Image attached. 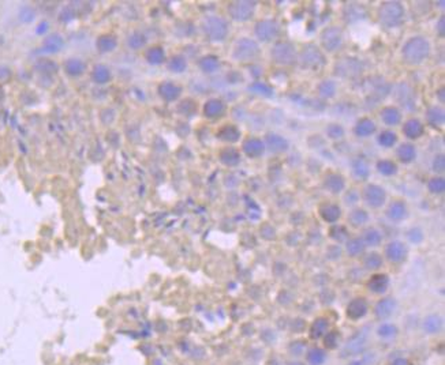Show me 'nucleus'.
I'll use <instances>...</instances> for the list:
<instances>
[{
    "label": "nucleus",
    "instance_id": "obj_1",
    "mask_svg": "<svg viewBox=\"0 0 445 365\" xmlns=\"http://www.w3.org/2000/svg\"><path fill=\"white\" fill-rule=\"evenodd\" d=\"M430 43L422 36H414L408 38L403 48H401V56L407 64L418 65L422 64L430 54Z\"/></svg>",
    "mask_w": 445,
    "mask_h": 365
},
{
    "label": "nucleus",
    "instance_id": "obj_2",
    "mask_svg": "<svg viewBox=\"0 0 445 365\" xmlns=\"http://www.w3.org/2000/svg\"><path fill=\"white\" fill-rule=\"evenodd\" d=\"M377 16H379V21L382 26L386 29H395V27L400 26L404 21L406 10L400 1L388 0V1L381 3L379 11H377Z\"/></svg>",
    "mask_w": 445,
    "mask_h": 365
},
{
    "label": "nucleus",
    "instance_id": "obj_3",
    "mask_svg": "<svg viewBox=\"0 0 445 365\" xmlns=\"http://www.w3.org/2000/svg\"><path fill=\"white\" fill-rule=\"evenodd\" d=\"M201 26H202V32L205 33V36L214 43H221L228 36V23L221 16H206L202 21Z\"/></svg>",
    "mask_w": 445,
    "mask_h": 365
},
{
    "label": "nucleus",
    "instance_id": "obj_4",
    "mask_svg": "<svg viewBox=\"0 0 445 365\" xmlns=\"http://www.w3.org/2000/svg\"><path fill=\"white\" fill-rule=\"evenodd\" d=\"M270 57L279 65H294L298 61L295 45L290 41H277L270 49Z\"/></svg>",
    "mask_w": 445,
    "mask_h": 365
},
{
    "label": "nucleus",
    "instance_id": "obj_5",
    "mask_svg": "<svg viewBox=\"0 0 445 365\" xmlns=\"http://www.w3.org/2000/svg\"><path fill=\"white\" fill-rule=\"evenodd\" d=\"M297 63H299L302 68L318 70L325 64V56L317 45L308 44V45L303 47L302 51L298 54Z\"/></svg>",
    "mask_w": 445,
    "mask_h": 365
},
{
    "label": "nucleus",
    "instance_id": "obj_6",
    "mask_svg": "<svg viewBox=\"0 0 445 365\" xmlns=\"http://www.w3.org/2000/svg\"><path fill=\"white\" fill-rule=\"evenodd\" d=\"M259 54V45L258 43L253 40V38L242 37L238 40L237 43L234 44V49H232V57L241 61V63H246V61H252Z\"/></svg>",
    "mask_w": 445,
    "mask_h": 365
},
{
    "label": "nucleus",
    "instance_id": "obj_7",
    "mask_svg": "<svg viewBox=\"0 0 445 365\" xmlns=\"http://www.w3.org/2000/svg\"><path fill=\"white\" fill-rule=\"evenodd\" d=\"M343 41H344V36H343V30L339 26H328L319 33L321 47L328 53H333L336 51H339L343 45Z\"/></svg>",
    "mask_w": 445,
    "mask_h": 365
},
{
    "label": "nucleus",
    "instance_id": "obj_8",
    "mask_svg": "<svg viewBox=\"0 0 445 365\" xmlns=\"http://www.w3.org/2000/svg\"><path fill=\"white\" fill-rule=\"evenodd\" d=\"M257 3L250 0H238L228 4V14L234 21L248 22L254 16Z\"/></svg>",
    "mask_w": 445,
    "mask_h": 365
},
{
    "label": "nucleus",
    "instance_id": "obj_9",
    "mask_svg": "<svg viewBox=\"0 0 445 365\" xmlns=\"http://www.w3.org/2000/svg\"><path fill=\"white\" fill-rule=\"evenodd\" d=\"M254 34L261 43H270L280 34V23L276 19H261L254 26Z\"/></svg>",
    "mask_w": 445,
    "mask_h": 365
},
{
    "label": "nucleus",
    "instance_id": "obj_10",
    "mask_svg": "<svg viewBox=\"0 0 445 365\" xmlns=\"http://www.w3.org/2000/svg\"><path fill=\"white\" fill-rule=\"evenodd\" d=\"M362 201L372 209H380L386 202V191L377 184H366L361 192Z\"/></svg>",
    "mask_w": 445,
    "mask_h": 365
},
{
    "label": "nucleus",
    "instance_id": "obj_11",
    "mask_svg": "<svg viewBox=\"0 0 445 365\" xmlns=\"http://www.w3.org/2000/svg\"><path fill=\"white\" fill-rule=\"evenodd\" d=\"M363 71L362 61L357 57H344L335 64V74L341 78H357Z\"/></svg>",
    "mask_w": 445,
    "mask_h": 365
},
{
    "label": "nucleus",
    "instance_id": "obj_12",
    "mask_svg": "<svg viewBox=\"0 0 445 365\" xmlns=\"http://www.w3.org/2000/svg\"><path fill=\"white\" fill-rule=\"evenodd\" d=\"M384 256L386 258V261H390V263L399 264V263H403L407 259L408 248L403 241L393 240V241H389L388 244L385 245Z\"/></svg>",
    "mask_w": 445,
    "mask_h": 365
},
{
    "label": "nucleus",
    "instance_id": "obj_13",
    "mask_svg": "<svg viewBox=\"0 0 445 365\" xmlns=\"http://www.w3.org/2000/svg\"><path fill=\"white\" fill-rule=\"evenodd\" d=\"M369 311L368 301L363 297H355L347 305V316L351 320H359L363 316H366Z\"/></svg>",
    "mask_w": 445,
    "mask_h": 365
},
{
    "label": "nucleus",
    "instance_id": "obj_14",
    "mask_svg": "<svg viewBox=\"0 0 445 365\" xmlns=\"http://www.w3.org/2000/svg\"><path fill=\"white\" fill-rule=\"evenodd\" d=\"M324 188L332 195H339L346 190V179L340 173H328L322 181Z\"/></svg>",
    "mask_w": 445,
    "mask_h": 365
},
{
    "label": "nucleus",
    "instance_id": "obj_15",
    "mask_svg": "<svg viewBox=\"0 0 445 365\" xmlns=\"http://www.w3.org/2000/svg\"><path fill=\"white\" fill-rule=\"evenodd\" d=\"M265 147L269 149L270 153H275V154H280V153H284L288 150L290 147V143L287 141L284 136L279 135L276 132H269L265 136Z\"/></svg>",
    "mask_w": 445,
    "mask_h": 365
},
{
    "label": "nucleus",
    "instance_id": "obj_16",
    "mask_svg": "<svg viewBox=\"0 0 445 365\" xmlns=\"http://www.w3.org/2000/svg\"><path fill=\"white\" fill-rule=\"evenodd\" d=\"M266 150L265 143L262 139L258 138H248L243 142L242 152L248 156L249 158H259Z\"/></svg>",
    "mask_w": 445,
    "mask_h": 365
},
{
    "label": "nucleus",
    "instance_id": "obj_17",
    "mask_svg": "<svg viewBox=\"0 0 445 365\" xmlns=\"http://www.w3.org/2000/svg\"><path fill=\"white\" fill-rule=\"evenodd\" d=\"M157 92H159V96L167 103H172V101H176L178 98L181 97L182 94V87L179 85H176L174 82L165 81L163 83H160L159 87H157Z\"/></svg>",
    "mask_w": 445,
    "mask_h": 365
},
{
    "label": "nucleus",
    "instance_id": "obj_18",
    "mask_svg": "<svg viewBox=\"0 0 445 365\" xmlns=\"http://www.w3.org/2000/svg\"><path fill=\"white\" fill-rule=\"evenodd\" d=\"M389 288V277L382 272H377L372 275L368 281V289L373 294H384Z\"/></svg>",
    "mask_w": 445,
    "mask_h": 365
},
{
    "label": "nucleus",
    "instance_id": "obj_19",
    "mask_svg": "<svg viewBox=\"0 0 445 365\" xmlns=\"http://www.w3.org/2000/svg\"><path fill=\"white\" fill-rule=\"evenodd\" d=\"M202 112L203 116L208 117V119H217L226 112V104L219 98H210L203 104Z\"/></svg>",
    "mask_w": 445,
    "mask_h": 365
},
{
    "label": "nucleus",
    "instance_id": "obj_20",
    "mask_svg": "<svg viewBox=\"0 0 445 365\" xmlns=\"http://www.w3.org/2000/svg\"><path fill=\"white\" fill-rule=\"evenodd\" d=\"M401 132L404 134L407 139H411V141H415V139H419L421 136L423 135L425 132V125L421 120L418 119H408L403 124V128H401Z\"/></svg>",
    "mask_w": 445,
    "mask_h": 365
},
{
    "label": "nucleus",
    "instance_id": "obj_21",
    "mask_svg": "<svg viewBox=\"0 0 445 365\" xmlns=\"http://www.w3.org/2000/svg\"><path fill=\"white\" fill-rule=\"evenodd\" d=\"M319 217L328 223H336L341 217V207L336 203H322L318 209Z\"/></svg>",
    "mask_w": 445,
    "mask_h": 365
},
{
    "label": "nucleus",
    "instance_id": "obj_22",
    "mask_svg": "<svg viewBox=\"0 0 445 365\" xmlns=\"http://www.w3.org/2000/svg\"><path fill=\"white\" fill-rule=\"evenodd\" d=\"M396 310V300L392 297H385L381 299L374 307V315L377 319L384 320L386 317H389Z\"/></svg>",
    "mask_w": 445,
    "mask_h": 365
},
{
    "label": "nucleus",
    "instance_id": "obj_23",
    "mask_svg": "<svg viewBox=\"0 0 445 365\" xmlns=\"http://www.w3.org/2000/svg\"><path fill=\"white\" fill-rule=\"evenodd\" d=\"M408 215V209L403 201H393L386 209V217L393 222H400Z\"/></svg>",
    "mask_w": 445,
    "mask_h": 365
},
{
    "label": "nucleus",
    "instance_id": "obj_24",
    "mask_svg": "<svg viewBox=\"0 0 445 365\" xmlns=\"http://www.w3.org/2000/svg\"><path fill=\"white\" fill-rule=\"evenodd\" d=\"M376 131H377V125L374 123V120L369 119V117L359 119L354 125V134L358 138H369L373 135Z\"/></svg>",
    "mask_w": 445,
    "mask_h": 365
},
{
    "label": "nucleus",
    "instance_id": "obj_25",
    "mask_svg": "<svg viewBox=\"0 0 445 365\" xmlns=\"http://www.w3.org/2000/svg\"><path fill=\"white\" fill-rule=\"evenodd\" d=\"M380 117L385 125L395 127V125L400 124L401 112L396 106H385L380 110Z\"/></svg>",
    "mask_w": 445,
    "mask_h": 365
},
{
    "label": "nucleus",
    "instance_id": "obj_26",
    "mask_svg": "<svg viewBox=\"0 0 445 365\" xmlns=\"http://www.w3.org/2000/svg\"><path fill=\"white\" fill-rule=\"evenodd\" d=\"M396 157L401 163H411L417 158V147L412 143H401L396 150Z\"/></svg>",
    "mask_w": 445,
    "mask_h": 365
},
{
    "label": "nucleus",
    "instance_id": "obj_27",
    "mask_svg": "<svg viewBox=\"0 0 445 365\" xmlns=\"http://www.w3.org/2000/svg\"><path fill=\"white\" fill-rule=\"evenodd\" d=\"M426 121L434 128H441L445 121V110L443 106H432L426 110Z\"/></svg>",
    "mask_w": 445,
    "mask_h": 365
},
{
    "label": "nucleus",
    "instance_id": "obj_28",
    "mask_svg": "<svg viewBox=\"0 0 445 365\" xmlns=\"http://www.w3.org/2000/svg\"><path fill=\"white\" fill-rule=\"evenodd\" d=\"M217 138L220 141L227 142V143H235L241 139V130L237 125L226 124L217 131Z\"/></svg>",
    "mask_w": 445,
    "mask_h": 365
},
{
    "label": "nucleus",
    "instance_id": "obj_29",
    "mask_svg": "<svg viewBox=\"0 0 445 365\" xmlns=\"http://www.w3.org/2000/svg\"><path fill=\"white\" fill-rule=\"evenodd\" d=\"M351 169L352 176L357 180H359V181L366 180L369 177V174H370V166L366 162V159H363V158L358 157L355 159H352Z\"/></svg>",
    "mask_w": 445,
    "mask_h": 365
},
{
    "label": "nucleus",
    "instance_id": "obj_30",
    "mask_svg": "<svg viewBox=\"0 0 445 365\" xmlns=\"http://www.w3.org/2000/svg\"><path fill=\"white\" fill-rule=\"evenodd\" d=\"M220 162L226 166H237L241 162V153L235 147H226L219 154Z\"/></svg>",
    "mask_w": 445,
    "mask_h": 365
},
{
    "label": "nucleus",
    "instance_id": "obj_31",
    "mask_svg": "<svg viewBox=\"0 0 445 365\" xmlns=\"http://www.w3.org/2000/svg\"><path fill=\"white\" fill-rule=\"evenodd\" d=\"M362 241L365 247H379L382 243V233L377 228H366L362 233Z\"/></svg>",
    "mask_w": 445,
    "mask_h": 365
},
{
    "label": "nucleus",
    "instance_id": "obj_32",
    "mask_svg": "<svg viewBox=\"0 0 445 365\" xmlns=\"http://www.w3.org/2000/svg\"><path fill=\"white\" fill-rule=\"evenodd\" d=\"M116 45H118V40L112 34H101L96 41V48L100 53H110L112 51H115Z\"/></svg>",
    "mask_w": 445,
    "mask_h": 365
},
{
    "label": "nucleus",
    "instance_id": "obj_33",
    "mask_svg": "<svg viewBox=\"0 0 445 365\" xmlns=\"http://www.w3.org/2000/svg\"><path fill=\"white\" fill-rule=\"evenodd\" d=\"M369 222V214L366 210H363V209H354L352 211H350L348 214V223H350V226L355 229H359V228H363L366 223Z\"/></svg>",
    "mask_w": 445,
    "mask_h": 365
},
{
    "label": "nucleus",
    "instance_id": "obj_34",
    "mask_svg": "<svg viewBox=\"0 0 445 365\" xmlns=\"http://www.w3.org/2000/svg\"><path fill=\"white\" fill-rule=\"evenodd\" d=\"M329 330V321L325 317H318L312 323L310 326V338L312 339H319L326 335V332Z\"/></svg>",
    "mask_w": 445,
    "mask_h": 365
},
{
    "label": "nucleus",
    "instance_id": "obj_35",
    "mask_svg": "<svg viewBox=\"0 0 445 365\" xmlns=\"http://www.w3.org/2000/svg\"><path fill=\"white\" fill-rule=\"evenodd\" d=\"M366 247L363 244L361 237H354V239H348L346 241V252L350 258H359L365 254Z\"/></svg>",
    "mask_w": 445,
    "mask_h": 365
},
{
    "label": "nucleus",
    "instance_id": "obj_36",
    "mask_svg": "<svg viewBox=\"0 0 445 365\" xmlns=\"http://www.w3.org/2000/svg\"><path fill=\"white\" fill-rule=\"evenodd\" d=\"M198 65L199 68L205 72V74H213L216 71H219L220 68V60L217 56L214 54H206L199 59L198 61Z\"/></svg>",
    "mask_w": 445,
    "mask_h": 365
},
{
    "label": "nucleus",
    "instance_id": "obj_37",
    "mask_svg": "<svg viewBox=\"0 0 445 365\" xmlns=\"http://www.w3.org/2000/svg\"><path fill=\"white\" fill-rule=\"evenodd\" d=\"M86 70V64H85V61H82L81 59H68L64 63V71H66L67 75L72 76V78H75V76H79L82 75L83 72Z\"/></svg>",
    "mask_w": 445,
    "mask_h": 365
},
{
    "label": "nucleus",
    "instance_id": "obj_38",
    "mask_svg": "<svg viewBox=\"0 0 445 365\" xmlns=\"http://www.w3.org/2000/svg\"><path fill=\"white\" fill-rule=\"evenodd\" d=\"M384 259L382 256L377 254V252H370L368 255L363 256V267L369 270V271H377L382 267Z\"/></svg>",
    "mask_w": 445,
    "mask_h": 365
},
{
    "label": "nucleus",
    "instance_id": "obj_39",
    "mask_svg": "<svg viewBox=\"0 0 445 365\" xmlns=\"http://www.w3.org/2000/svg\"><path fill=\"white\" fill-rule=\"evenodd\" d=\"M145 59L149 64L159 65L163 64L165 61V52L161 47H152L146 51L145 53Z\"/></svg>",
    "mask_w": 445,
    "mask_h": 365
},
{
    "label": "nucleus",
    "instance_id": "obj_40",
    "mask_svg": "<svg viewBox=\"0 0 445 365\" xmlns=\"http://www.w3.org/2000/svg\"><path fill=\"white\" fill-rule=\"evenodd\" d=\"M336 90H337V86L333 81L330 79H325V81L319 82V85L317 86V93L321 98L324 100H330L336 96Z\"/></svg>",
    "mask_w": 445,
    "mask_h": 365
},
{
    "label": "nucleus",
    "instance_id": "obj_41",
    "mask_svg": "<svg viewBox=\"0 0 445 365\" xmlns=\"http://www.w3.org/2000/svg\"><path fill=\"white\" fill-rule=\"evenodd\" d=\"M92 78L96 83L99 85H104V83H108L111 81V70L104 64H97L94 65L93 71H92Z\"/></svg>",
    "mask_w": 445,
    "mask_h": 365
},
{
    "label": "nucleus",
    "instance_id": "obj_42",
    "mask_svg": "<svg viewBox=\"0 0 445 365\" xmlns=\"http://www.w3.org/2000/svg\"><path fill=\"white\" fill-rule=\"evenodd\" d=\"M376 169L379 170L380 174L382 176H393L397 173V163L393 162L392 159H380L379 162L376 163Z\"/></svg>",
    "mask_w": 445,
    "mask_h": 365
},
{
    "label": "nucleus",
    "instance_id": "obj_43",
    "mask_svg": "<svg viewBox=\"0 0 445 365\" xmlns=\"http://www.w3.org/2000/svg\"><path fill=\"white\" fill-rule=\"evenodd\" d=\"M249 90L253 92L254 94H257V96H261V97L265 98L273 97V94H275L273 89L268 83H265V82H254V83H252L249 86Z\"/></svg>",
    "mask_w": 445,
    "mask_h": 365
},
{
    "label": "nucleus",
    "instance_id": "obj_44",
    "mask_svg": "<svg viewBox=\"0 0 445 365\" xmlns=\"http://www.w3.org/2000/svg\"><path fill=\"white\" fill-rule=\"evenodd\" d=\"M358 4L355 3H350V4L346 5V8H344V16H346V19L348 22H354V21H358V19H362L365 18L366 15V11L363 7H361L359 10H357Z\"/></svg>",
    "mask_w": 445,
    "mask_h": 365
},
{
    "label": "nucleus",
    "instance_id": "obj_45",
    "mask_svg": "<svg viewBox=\"0 0 445 365\" xmlns=\"http://www.w3.org/2000/svg\"><path fill=\"white\" fill-rule=\"evenodd\" d=\"M168 70L175 72V74H181L187 70V60L182 56V54H175L168 60Z\"/></svg>",
    "mask_w": 445,
    "mask_h": 365
},
{
    "label": "nucleus",
    "instance_id": "obj_46",
    "mask_svg": "<svg viewBox=\"0 0 445 365\" xmlns=\"http://www.w3.org/2000/svg\"><path fill=\"white\" fill-rule=\"evenodd\" d=\"M377 142H379L380 146L389 149V147H393L397 143V135L393 131L385 130L382 132H380V135L377 136Z\"/></svg>",
    "mask_w": 445,
    "mask_h": 365
},
{
    "label": "nucleus",
    "instance_id": "obj_47",
    "mask_svg": "<svg viewBox=\"0 0 445 365\" xmlns=\"http://www.w3.org/2000/svg\"><path fill=\"white\" fill-rule=\"evenodd\" d=\"M146 41L148 40L145 37V34H142L141 32H134L127 38V45L132 51H138V49H142L146 45Z\"/></svg>",
    "mask_w": 445,
    "mask_h": 365
},
{
    "label": "nucleus",
    "instance_id": "obj_48",
    "mask_svg": "<svg viewBox=\"0 0 445 365\" xmlns=\"http://www.w3.org/2000/svg\"><path fill=\"white\" fill-rule=\"evenodd\" d=\"M329 236L330 239L335 240L336 243H346L347 240L350 239V237H348V230H347L346 226H343V225H336V223H333V226L330 228Z\"/></svg>",
    "mask_w": 445,
    "mask_h": 365
},
{
    "label": "nucleus",
    "instance_id": "obj_49",
    "mask_svg": "<svg viewBox=\"0 0 445 365\" xmlns=\"http://www.w3.org/2000/svg\"><path fill=\"white\" fill-rule=\"evenodd\" d=\"M428 190L434 195H441L445 191V179L441 176H434L428 181Z\"/></svg>",
    "mask_w": 445,
    "mask_h": 365
},
{
    "label": "nucleus",
    "instance_id": "obj_50",
    "mask_svg": "<svg viewBox=\"0 0 445 365\" xmlns=\"http://www.w3.org/2000/svg\"><path fill=\"white\" fill-rule=\"evenodd\" d=\"M306 360L310 365H321L325 361V352L317 348L312 349L306 354Z\"/></svg>",
    "mask_w": 445,
    "mask_h": 365
},
{
    "label": "nucleus",
    "instance_id": "obj_51",
    "mask_svg": "<svg viewBox=\"0 0 445 365\" xmlns=\"http://www.w3.org/2000/svg\"><path fill=\"white\" fill-rule=\"evenodd\" d=\"M443 326V321H441V317L437 315H432L425 319V330L429 332V334H436L437 331H440V328Z\"/></svg>",
    "mask_w": 445,
    "mask_h": 365
},
{
    "label": "nucleus",
    "instance_id": "obj_52",
    "mask_svg": "<svg viewBox=\"0 0 445 365\" xmlns=\"http://www.w3.org/2000/svg\"><path fill=\"white\" fill-rule=\"evenodd\" d=\"M325 132H326V136L329 139H332V141H340V139H343L344 134H346L344 128L340 124H337V123H332V124L328 125Z\"/></svg>",
    "mask_w": 445,
    "mask_h": 365
},
{
    "label": "nucleus",
    "instance_id": "obj_53",
    "mask_svg": "<svg viewBox=\"0 0 445 365\" xmlns=\"http://www.w3.org/2000/svg\"><path fill=\"white\" fill-rule=\"evenodd\" d=\"M44 47L50 52H56V51H59L63 47V40L58 34H54V36H51V37L45 40Z\"/></svg>",
    "mask_w": 445,
    "mask_h": 365
},
{
    "label": "nucleus",
    "instance_id": "obj_54",
    "mask_svg": "<svg viewBox=\"0 0 445 365\" xmlns=\"http://www.w3.org/2000/svg\"><path fill=\"white\" fill-rule=\"evenodd\" d=\"M377 332H379L380 337L392 338V337H395V335H396V332H397V328H396V327L393 326V324H390V323H384V324H381V326L379 327V330H377Z\"/></svg>",
    "mask_w": 445,
    "mask_h": 365
},
{
    "label": "nucleus",
    "instance_id": "obj_55",
    "mask_svg": "<svg viewBox=\"0 0 445 365\" xmlns=\"http://www.w3.org/2000/svg\"><path fill=\"white\" fill-rule=\"evenodd\" d=\"M432 168L436 173H443L445 170V156L444 154H437L432 162Z\"/></svg>",
    "mask_w": 445,
    "mask_h": 365
},
{
    "label": "nucleus",
    "instance_id": "obj_56",
    "mask_svg": "<svg viewBox=\"0 0 445 365\" xmlns=\"http://www.w3.org/2000/svg\"><path fill=\"white\" fill-rule=\"evenodd\" d=\"M359 199H361V194H359L357 190L347 191V194L344 195V203H346L347 206H354V205H357L358 202H359Z\"/></svg>",
    "mask_w": 445,
    "mask_h": 365
},
{
    "label": "nucleus",
    "instance_id": "obj_57",
    "mask_svg": "<svg viewBox=\"0 0 445 365\" xmlns=\"http://www.w3.org/2000/svg\"><path fill=\"white\" fill-rule=\"evenodd\" d=\"M407 239L410 240L414 244H419L423 240V233L422 230L419 228H412L407 232Z\"/></svg>",
    "mask_w": 445,
    "mask_h": 365
},
{
    "label": "nucleus",
    "instance_id": "obj_58",
    "mask_svg": "<svg viewBox=\"0 0 445 365\" xmlns=\"http://www.w3.org/2000/svg\"><path fill=\"white\" fill-rule=\"evenodd\" d=\"M337 343H339V332H326V335H325V346L329 349H335L337 346Z\"/></svg>",
    "mask_w": 445,
    "mask_h": 365
},
{
    "label": "nucleus",
    "instance_id": "obj_59",
    "mask_svg": "<svg viewBox=\"0 0 445 365\" xmlns=\"http://www.w3.org/2000/svg\"><path fill=\"white\" fill-rule=\"evenodd\" d=\"M436 30H437V34L440 37L444 38L445 36V15L440 16V19L437 21V25H436Z\"/></svg>",
    "mask_w": 445,
    "mask_h": 365
},
{
    "label": "nucleus",
    "instance_id": "obj_60",
    "mask_svg": "<svg viewBox=\"0 0 445 365\" xmlns=\"http://www.w3.org/2000/svg\"><path fill=\"white\" fill-rule=\"evenodd\" d=\"M392 365H411V363L406 359H397L392 363Z\"/></svg>",
    "mask_w": 445,
    "mask_h": 365
},
{
    "label": "nucleus",
    "instance_id": "obj_61",
    "mask_svg": "<svg viewBox=\"0 0 445 365\" xmlns=\"http://www.w3.org/2000/svg\"><path fill=\"white\" fill-rule=\"evenodd\" d=\"M445 89L444 87H441V89H440L439 92H437V97H439V100H440V103L441 104H444L445 103V98H444V94H445Z\"/></svg>",
    "mask_w": 445,
    "mask_h": 365
},
{
    "label": "nucleus",
    "instance_id": "obj_62",
    "mask_svg": "<svg viewBox=\"0 0 445 365\" xmlns=\"http://www.w3.org/2000/svg\"><path fill=\"white\" fill-rule=\"evenodd\" d=\"M292 365H302V364H292Z\"/></svg>",
    "mask_w": 445,
    "mask_h": 365
}]
</instances>
